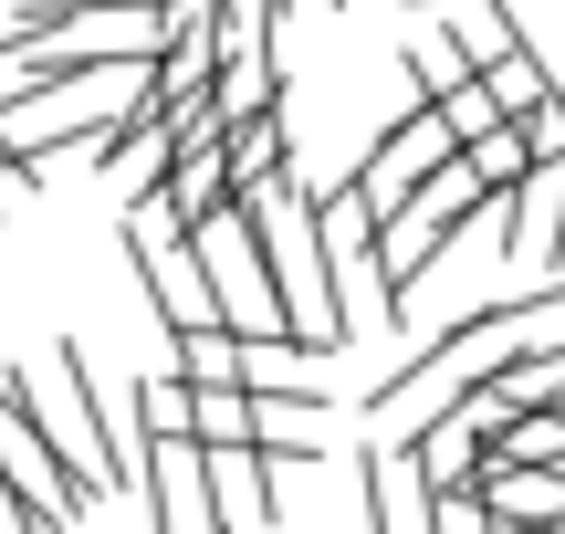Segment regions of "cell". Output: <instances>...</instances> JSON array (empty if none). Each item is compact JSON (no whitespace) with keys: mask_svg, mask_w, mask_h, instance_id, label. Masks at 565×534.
Segmentation results:
<instances>
[{"mask_svg":"<svg viewBox=\"0 0 565 534\" xmlns=\"http://www.w3.org/2000/svg\"><path fill=\"white\" fill-rule=\"evenodd\" d=\"M471 221H492V189L471 179V158L429 168L408 200H387V273H377V314H387V325H408V314H419V305H408V293H419V273L440 263Z\"/></svg>","mask_w":565,"mask_h":534,"instance_id":"cell-1","label":"cell"},{"mask_svg":"<svg viewBox=\"0 0 565 534\" xmlns=\"http://www.w3.org/2000/svg\"><path fill=\"white\" fill-rule=\"evenodd\" d=\"M53 377H63V409L84 419V472H95L105 503L147 493V430H137V388H116V377L84 356V335H63L53 346Z\"/></svg>","mask_w":565,"mask_h":534,"instance_id":"cell-2","label":"cell"},{"mask_svg":"<svg viewBox=\"0 0 565 534\" xmlns=\"http://www.w3.org/2000/svg\"><path fill=\"white\" fill-rule=\"evenodd\" d=\"M450 158H461V137H450V116H440L429 95H408V116L366 137V158H356V189H366V200L387 210V200H408V189H419L429 168H450Z\"/></svg>","mask_w":565,"mask_h":534,"instance_id":"cell-3","label":"cell"},{"mask_svg":"<svg viewBox=\"0 0 565 534\" xmlns=\"http://www.w3.org/2000/svg\"><path fill=\"white\" fill-rule=\"evenodd\" d=\"M398 451H408V472H419L429 493H482V451H492V440L471 430L461 409H429V419H408Z\"/></svg>","mask_w":565,"mask_h":534,"instance_id":"cell-4","label":"cell"},{"mask_svg":"<svg viewBox=\"0 0 565 534\" xmlns=\"http://www.w3.org/2000/svg\"><path fill=\"white\" fill-rule=\"evenodd\" d=\"M168 367L189 388H252V335L242 325H179L168 335Z\"/></svg>","mask_w":565,"mask_h":534,"instance_id":"cell-5","label":"cell"},{"mask_svg":"<svg viewBox=\"0 0 565 534\" xmlns=\"http://www.w3.org/2000/svg\"><path fill=\"white\" fill-rule=\"evenodd\" d=\"M200 503V440H147V534H189Z\"/></svg>","mask_w":565,"mask_h":534,"instance_id":"cell-6","label":"cell"},{"mask_svg":"<svg viewBox=\"0 0 565 534\" xmlns=\"http://www.w3.org/2000/svg\"><path fill=\"white\" fill-rule=\"evenodd\" d=\"M398 63H408V95H429V105H450L461 84H482V63H471V42H461V32H419Z\"/></svg>","mask_w":565,"mask_h":534,"instance_id":"cell-7","label":"cell"},{"mask_svg":"<svg viewBox=\"0 0 565 534\" xmlns=\"http://www.w3.org/2000/svg\"><path fill=\"white\" fill-rule=\"evenodd\" d=\"M461 158H471V179L503 200V189H524L534 179V137H524V116H492L482 137H461Z\"/></svg>","mask_w":565,"mask_h":534,"instance_id":"cell-8","label":"cell"},{"mask_svg":"<svg viewBox=\"0 0 565 534\" xmlns=\"http://www.w3.org/2000/svg\"><path fill=\"white\" fill-rule=\"evenodd\" d=\"M137 430L147 440H200V409H189V377H137Z\"/></svg>","mask_w":565,"mask_h":534,"instance_id":"cell-9","label":"cell"},{"mask_svg":"<svg viewBox=\"0 0 565 534\" xmlns=\"http://www.w3.org/2000/svg\"><path fill=\"white\" fill-rule=\"evenodd\" d=\"M189 409H200V451H242L252 430V388H189Z\"/></svg>","mask_w":565,"mask_h":534,"instance_id":"cell-10","label":"cell"},{"mask_svg":"<svg viewBox=\"0 0 565 534\" xmlns=\"http://www.w3.org/2000/svg\"><path fill=\"white\" fill-rule=\"evenodd\" d=\"M492 105H503V116H534V105L555 95V74H545V53H513V63H492Z\"/></svg>","mask_w":565,"mask_h":534,"instance_id":"cell-11","label":"cell"},{"mask_svg":"<svg viewBox=\"0 0 565 534\" xmlns=\"http://www.w3.org/2000/svg\"><path fill=\"white\" fill-rule=\"evenodd\" d=\"M429 534H503L482 493H429Z\"/></svg>","mask_w":565,"mask_h":534,"instance_id":"cell-12","label":"cell"},{"mask_svg":"<svg viewBox=\"0 0 565 534\" xmlns=\"http://www.w3.org/2000/svg\"><path fill=\"white\" fill-rule=\"evenodd\" d=\"M440 116H450V137H482V126L503 116V105H492V84H461V95H450Z\"/></svg>","mask_w":565,"mask_h":534,"instance_id":"cell-13","label":"cell"},{"mask_svg":"<svg viewBox=\"0 0 565 534\" xmlns=\"http://www.w3.org/2000/svg\"><path fill=\"white\" fill-rule=\"evenodd\" d=\"M32 179H42V168H32V158H21V147H11V137H0V210H21V189H32Z\"/></svg>","mask_w":565,"mask_h":534,"instance_id":"cell-14","label":"cell"},{"mask_svg":"<svg viewBox=\"0 0 565 534\" xmlns=\"http://www.w3.org/2000/svg\"><path fill=\"white\" fill-rule=\"evenodd\" d=\"M158 11H168V21H200V11H221V0H158Z\"/></svg>","mask_w":565,"mask_h":534,"instance_id":"cell-15","label":"cell"},{"mask_svg":"<svg viewBox=\"0 0 565 534\" xmlns=\"http://www.w3.org/2000/svg\"><path fill=\"white\" fill-rule=\"evenodd\" d=\"M0 534H21V524H11V503H0Z\"/></svg>","mask_w":565,"mask_h":534,"instance_id":"cell-16","label":"cell"},{"mask_svg":"<svg viewBox=\"0 0 565 534\" xmlns=\"http://www.w3.org/2000/svg\"><path fill=\"white\" fill-rule=\"evenodd\" d=\"M324 11H335V0H324Z\"/></svg>","mask_w":565,"mask_h":534,"instance_id":"cell-17","label":"cell"}]
</instances>
